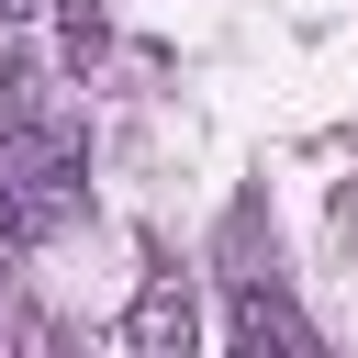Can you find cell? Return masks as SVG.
<instances>
[{"label":"cell","mask_w":358,"mask_h":358,"mask_svg":"<svg viewBox=\"0 0 358 358\" xmlns=\"http://www.w3.org/2000/svg\"><path fill=\"white\" fill-rule=\"evenodd\" d=\"M190 336H201L190 280H179V268H157V280L134 291V313H123V347H134V358H190Z\"/></svg>","instance_id":"2"},{"label":"cell","mask_w":358,"mask_h":358,"mask_svg":"<svg viewBox=\"0 0 358 358\" xmlns=\"http://www.w3.org/2000/svg\"><path fill=\"white\" fill-rule=\"evenodd\" d=\"M78 168H90V145L67 123H0V257L45 246L78 213Z\"/></svg>","instance_id":"1"},{"label":"cell","mask_w":358,"mask_h":358,"mask_svg":"<svg viewBox=\"0 0 358 358\" xmlns=\"http://www.w3.org/2000/svg\"><path fill=\"white\" fill-rule=\"evenodd\" d=\"M224 336L268 358V347H302V313H291V302H280L268 280H246V291H235V313H224Z\"/></svg>","instance_id":"3"}]
</instances>
